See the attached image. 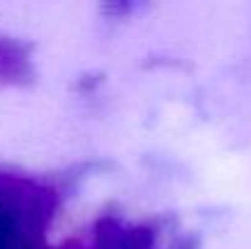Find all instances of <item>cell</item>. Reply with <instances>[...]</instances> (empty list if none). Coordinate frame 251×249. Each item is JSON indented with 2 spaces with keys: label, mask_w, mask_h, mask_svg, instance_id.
<instances>
[{
  "label": "cell",
  "mask_w": 251,
  "mask_h": 249,
  "mask_svg": "<svg viewBox=\"0 0 251 249\" xmlns=\"http://www.w3.org/2000/svg\"><path fill=\"white\" fill-rule=\"evenodd\" d=\"M34 69L29 59V47L12 37H0V81L27 83L32 81Z\"/></svg>",
  "instance_id": "cell-1"
}]
</instances>
